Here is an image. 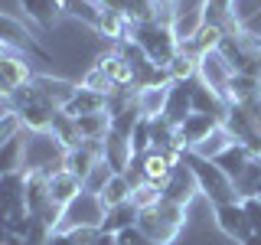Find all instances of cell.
I'll return each instance as SVG.
<instances>
[{"label":"cell","instance_id":"23","mask_svg":"<svg viewBox=\"0 0 261 245\" xmlns=\"http://www.w3.org/2000/svg\"><path fill=\"white\" fill-rule=\"evenodd\" d=\"M222 39H225V30H222V23H206V27H202L199 33H196V36L190 39V43L186 46H179V53H186V56H196V59H199V56H206V53H216L219 46H222Z\"/></svg>","mask_w":261,"mask_h":245},{"label":"cell","instance_id":"50","mask_svg":"<svg viewBox=\"0 0 261 245\" xmlns=\"http://www.w3.org/2000/svg\"><path fill=\"white\" fill-rule=\"evenodd\" d=\"M49 245H79V242L72 239L69 232H53V235H49Z\"/></svg>","mask_w":261,"mask_h":245},{"label":"cell","instance_id":"47","mask_svg":"<svg viewBox=\"0 0 261 245\" xmlns=\"http://www.w3.org/2000/svg\"><path fill=\"white\" fill-rule=\"evenodd\" d=\"M242 206H245V216H248L251 232L261 235V200L258 196H248V200H242Z\"/></svg>","mask_w":261,"mask_h":245},{"label":"cell","instance_id":"13","mask_svg":"<svg viewBox=\"0 0 261 245\" xmlns=\"http://www.w3.org/2000/svg\"><path fill=\"white\" fill-rule=\"evenodd\" d=\"M0 46L13 49V53H23V56L39 53L36 36L30 33V27L20 23L16 16H7V13H0Z\"/></svg>","mask_w":261,"mask_h":245},{"label":"cell","instance_id":"21","mask_svg":"<svg viewBox=\"0 0 261 245\" xmlns=\"http://www.w3.org/2000/svg\"><path fill=\"white\" fill-rule=\"evenodd\" d=\"M190 98H193V111H196V114H212V118L222 121L225 111H228V102H225V98L216 95L212 88H206L199 79L190 82Z\"/></svg>","mask_w":261,"mask_h":245},{"label":"cell","instance_id":"40","mask_svg":"<svg viewBox=\"0 0 261 245\" xmlns=\"http://www.w3.org/2000/svg\"><path fill=\"white\" fill-rule=\"evenodd\" d=\"M255 13H261V0H228L225 4V20L239 23V27L245 20H251Z\"/></svg>","mask_w":261,"mask_h":245},{"label":"cell","instance_id":"29","mask_svg":"<svg viewBox=\"0 0 261 245\" xmlns=\"http://www.w3.org/2000/svg\"><path fill=\"white\" fill-rule=\"evenodd\" d=\"M130 190H134L130 177H127V174H114V177L108 180V186L98 193V203H101L105 209L121 206V203H127V200H130Z\"/></svg>","mask_w":261,"mask_h":245},{"label":"cell","instance_id":"39","mask_svg":"<svg viewBox=\"0 0 261 245\" xmlns=\"http://www.w3.org/2000/svg\"><path fill=\"white\" fill-rule=\"evenodd\" d=\"M261 186V160H251L248 167H245V174L235 180V193H239V200H248V196H255Z\"/></svg>","mask_w":261,"mask_h":245},{"label":"cell","instance_id":"32","mask_svg":"<svg viewBox=\"0 0 261 245\" xmlns=\"http://www.w3.org/2000/svg\"><path fill=\"white\" fill-rule=\"evenodd\" d=\"M59 7H62L65 16H75V20L88 23L92 30L98 27V20H101V13H105V7L98 4V0H59Z\"/></svg>","mask_w":261,"mask_h":245},{"label":"cell","instance_id":"26","mask_svg":"<svg viewBox=\"0 0 261 245\" xmlns=\"http://www.w3.org/2000/svg\"><path fill=\"white\" fill-rule=\"evenodd\" d=\"M65 114L72 118H82V114H98V111H108V95H98V92H88V88L79 85V92L72 95V102L62 108Z\"/></svg>","mask_w":261,"mask_h":245},{"label":"cell","instance_id":"20","mask_svg":"<svg viewBox=\"0 0 261 245\" xmlns=\"http://www.w3.org/2000/svg\"><path fill=\"white\" fill-rule=\"evenodd\" d=\"M16 4H20V10L27 13V20L33 27H39L43 33H49L62 16L59 0H16Z\"/></svg>","mask_w":261,"mask_h":245},{"label":"cell","instance_id":"18","mask_svg":"<svg viewBox=\"0 0 261 245\" xmlns=\"http://www.w3.org/2000/svg\"><path fill=\"white\" fill-rule=\"evenodd\" d=\"M98 69L108 76L118 88H134V79H137V69L130 65L124 56L118 53V49H111V53H105V56H98Z\"/></svg>","mask_w":261,"mask_h":245},{"label":"cell","instance_id":"34","mask_svg":"<svg viewBox=\"0 0 261 245\" xmlns=\"http://www.w3.org/2000/svg\"><path fill=\"white\" fill-rule=\"evenodd\" d=\"M127 16H121L118 10H105L101 13V20H98V27H95V33L101 39H108V43H124V33H127Z\"/></svg>","mask_w":261,"mask_h":245},{"label":"cell","instance_id":"48","mask_svg":"<svg viewBox=\"0 0 261 245\" xmlns=\"http://www.w3.org/2000/svg\"><path fill=\"white\" fill-rule=\"evenodd\" d=\"M239 108H245V114H248V121L255 125V131L261 134V95H258V98H251L248 105H239Z\"/></svg>","mask_w":261,"mask_h":245},{"label":"cell","instance_id":"19","mask_svg":"<svg viewBox=\"0 0 261 245\" xmlns=\"http://www.w3.org/2000/svg\"><path fill=\"white\" fill-rule=\"evenodd\" d=\"M134 167L141 170V177L147 180V183H157V186H167L170 174H173V163L167 160V154H163L160 147H153V151L141 154V157L134 160Z\"/></svg>","mask_w":261,"mask_h":245},{"label":"cell","instance_id":"27","mask_svg":"<svg viewBox=\"0 0 261 245\" xmlns=\"http://www.w3.org/2000/svg\"><path fill=\"white\" fill-rule=\"evenodd\" d=\"M137 219H141V209L134 206V203H121V206H111V209H105V223H101V229L105 232H124V229H130V226H137Z\"/></svg>","mask_w":261,"mask_h":245},{"label":"cell","instance_id":"14","mask_svg":"<svg viewBox=\"0 0 261 245\" xmlns=\"http://www.w3.org/2000/svg\"><path fill=\"white\" fill-rule=\"evenodd\" d=\"M219 125H222V121L219 118H212V114H190V118L183 121V125H179L176 131H173V137L179 144L186 147V151H193V147H199L202 141H206V137L212 134V131H216Z\"/></svg>","mask_w":261,"mask_h":245},{"label":"cell","instance_id":"15","mask_svg":"<svg viewBox=\"0 0 261 245\" xmlns=\"http://www.w3.org/2000/svg\"><path fill=\"white\" fill-rule=\"evenodd\" d=\"M101 160V141H85L79 147H72V151H65V160H62V170H69V174H75L82 183H85V177L92 174V167Z\"/></svg>","mask_w":261,"mask_h":245},{"label":"cell","instance_id":"4","mask_svg":"<svg viewBox=\"0 0 261 245\" xmlns=\"http://www.w3.org/2000/svg\"><path fill=\"white\" fill-rule=\"evenodd\" d=\"M186 163H190L196 183H199V196H206L209 206L239 200V193H235V183L222 174V167H219L216 160H206V157H196V154H190V157H186Z\"/></svg>","mask_w":261,"mask_h":245},{"label":"cell","instance_id":"2","mask_svg":"<svg viewBox=\"0 0 261 245\" xmlns=\"http://www.w3.org/2000/svg\"><path fill=\"white\" fill-rule=\"evenodd\" d=\"M163 10L179 46H186L209 23V0H163Z\"/></svg>","mask_w":261,"mask_h":245},{"label":"cell","instance_id":"1","mask_svg":"<svg viewBox=\"0 0 261 245\" xmlns=\"http://www.w3.org/2000/svg\"><path fill=\"white\" fill-rule=\"evenodd\" d=\"M65 160V147L53 131H39L30 134L23 131V174H56L62 170Z\"/></svg>","mask_w":261,"mask_h":245},{"label":"cell","instance_id":"17","mask_svg":"<svg viewBox=\"0 0 261 245\" xmlns=\"http://www.w3.org/2000/svg\"><path fill=\"white\" fill-rule=\"evenodd\" d=\"M170 85H173V82H170ZM170 85L137 88V92H134V105H137V111H141V118H147V121L163 118V111H167V98H170Z\"/></svg>","mask_w":261,"mask_h":245},{"label":"cell","instance_id":"24","mask_svg":"<svg viewBox=\"0 0 261 245\" xmlns=\"http://www.w3.org/2000/svg\"><path fill=\"white\" fill-rule=\"evenodd\" d=\"M23 196H27L30 216H43L49 206V177L46 174H23Z\"/></svg>","mask_w":261,"mask_h":245},{"label":"cell","instance_id":"36","mask_svg":"<svg viewBox=\"0 0 261 245\" xmlns=\"http://www.w3.org/2000/svg\"><path fill=\"white\" fill-rule=\"evenodd\" d=\"M49 131H53V134L62 141L65 151L85 144V141H82V134H79V128H75V118H72V114H65V111H56L53 114V128H49Z\"/></svg>","mask_w":261,"mask_h":245},{"label":"cell","instance_id":"25","mask_svg":"<svg viewBox=\"0 0 261 245\" xmlns=\"http://www.w3.org/2000/svg\"><path fill=\"white\" fill-rule=\"evenodd\" d=\"M258 95H261V76L258 72H235L232 82H228L225 102L228 105H248Z\"/></svg>","mask_w":261,"mask_h":245},{"label":"cell","instance_id":"42","mask_svg":"<svg viewBox=\"0 0 261 245\" xmlns=\"http://www.w3.org/2000/svg\"><path fill=\"white\" fill-rule=\"evenodd\" d=\"M167 72H170V82H193L196 79V56L179 53L176 59L167 65Z\"/></svg>","mask_w":261,"mask_h":245},{"label":"cell","instance_id":"16","mask_svg":"<svg viewBox=\"0 0 261 245\" xmlns=\"http://www.w3.org/2000/svg\"><path fill=\"white\" fill-rule=\"evenodd\" d=\"M82 193H85V186H82V180L75 174H69V170L49 174V203H53V206L65 209L72 200H79Z\"/></svg>","mask_w":261,"mask_h":245},{"label":"cell","instance_id":"11","mask_svg":"<svg viewBox=\"0 0 261 245\" xmlns=\"http://www.w3.org/2000/svg\"><path fill=\"white\" fill-rule=\"evenodd\" d=\"M196 196H199V183H196V177H193L190 163H179V167H173V174H170L167 186H163V200L190 209Z\"/></svg>","mask_w":261,"mask_h":245},{"label":"cell","instance_id":"22","mask_svg":"<svg viewBox=\"0 0 261 245\" xmlns=\"http://www.w3.org/2000/svg\"><path fill=\"white\" fill-rule=\"evenodd\" d=\"M190 114H193L190 82H173V85H170V98H167V111H163V118H167L173 128H179Z\"/></svg>","mask_w":261,"mask_h":245},{"label":"cell","instance_id":"3","mask_svg":"<svg viewBox=\"0 0 261 245\" xmlns=\"http://www.w3.org/2000/svg\"><path fill=\"white\" fill-rule=\"evenodd\" d=\"M134 39L141 43V49L147 53V59L157 65V69H167V65L179 56V43H176V36H173V30H170L167 20L137 23Z\"/></svg>","mask_w":261,"mask_h":245},{"label":"cell","instance_id":"52","mask_svg":"<svg viewBox=\"0 0 261 245\" xmlns=\"http://www.w3.org/2000/svg\"><path fill=\"white\" fill-rule=\"evenodd\" d=\"M255 196H258V200H261V186H258V193H255Z\"/></svg>","mask_w":261,"mask_h":245},{"label":"cell","instance_id":"28","mask_svg":"<svg viewBox=\"0 0 261 245\" xmlns=\"http://www.w3.org/2000/svg\"><path fill=\"white\" fill-rule=\"evenodd\" d=\"M137 226H141V229H144V235H150V239L157 242V245H173V242H176V235H179L173 226H167V223H163L157 209H150V212H141Z\"/></svg>","mask_w":261,"mask_h":245},{"label":"cell","instance_id":"9","mask_svg":"<svg viewBox=\"0 0 261 245\" xmlns=\"http://www.w3.org/2000/svg\"><path fill=\"white\" fill-rule=\"evenodd\" d=\"M33 92H36V98L46 105V108H53V111H62L65 105L72 102V95L79 92V85L75 82H69V79H59V76H33Z\"/></svg>","mask_w":261,"mask_h":245},{"label":"cell","instance_id":"5","mask_svg":"<svg viewBox=\"0 0 261 245\" xmlns=\"http://www.w3.org/2000/svg\"><path fill=\"white\" fill-rule=\"evenodd\" d=\"M33 82V65H30V56L23 53H13V49L0 46V98L10 105V98L27 88Z\"/></svg>","mask_w":261,"mask_h":245},{"label":"cell","instance_id":"7","mask_svg":"<svg viewBox=\"0 0 261 245\" xmlns=\"http://www.w3.org/2000/svg\"><path fill=\"white\" fill-rule=\"evenodd\" d=\"M232 76H235V69L228 65V59L219 53V49L196 59V79H199L206 88H212L216 95H222V98L228 92V82H232Z\"/></svg>","mask_w":261,"mask_h":245},{"label":"cell","instance_id":"31","mask_svg":"<svg viewBox=\"0 0 261 245\" xmlns=\"http://www.w3.org/2000/svg\"><path fill=\"white\" fill-rule=\"evenodd\" d=\"M216 163L222 167V174H225V177H228V180L235 183V180H239V177L245 174V167L251 163V154L245 151L242 144H232L228 151H222V154L216 157Z\"/></svg>","mask_w":261,"mask_h":245},{"label":"cell","instance_id":"41","mask_svg":"<svg viewBox=\"0 0 261 245\" xmlns=\"http://www.w3.org/2000/svg\"><path fill=\"white\" fill-rule=\"evenodd\" d=\"M79 85H82V88H88V92H98V95H111L114 88H118V85H114V82L105 76L101 69H98V65H92V69H88L85 76H82Z\"/></svg>","mask_w":261,"mask_h":245},{"label":"cell","instance_id":"44","mask_svg":"<svg viewBox=\"0 0 261 245\" xmlns=\"http://www.w3.org/2000/svg\"><path fill=\"white\" fill-rule=\"evenodd\" d=\"M114 177V170L108 167V163H105V160H98L95 163V167H92V174H88L85 177V183H82V186H85V193H101L105 190V186H108V180Z\"/></svg>","mask_w":261,"mask_h":245},{"label":"cell","instance_id":"38","mask_svg":"<svg viewBox=\"0 0 261 245\" xmlns=\"http://www.w3.org/2000/svg\"><path fill=\"white\" fill-rule=\"evenodd\" d=\"M4 174H23V131L0 147V177Z\"/></svg>","mask_w":261,"mask_h":245},{"label":"cell","instance_id":"30","mask_svg":"<svg viewBox=\"0 0 261 245\" xmlns=\"http://www.w3.org/2000/svg\"><path fill=\"white\" fill-rule=\"evenodd\" d=\"M53 108H46L43 102H33V105H23L20 108V121H23V131L30 134H39V131H49L53 128Z\"/></svg>","mask_w":261,"mask_h":245},{"label":"cell","instance_id":"37","mask_svg":"<svg viewBox=\"0 0 261 245\" xmlns=\"http://www.w3.org/2000/svg\"><path fill=\"white\" fill-rule=\"evenodd\" d=\"M130 203H134L141 212H150V209H157L160 203H163V186L157 183H147V180H137L134 183V190H130Z\"/></svg>","mask_w":261,"mask_h":245},{"label":"cell","instance_id":"46","mask_svg":"<svg viewBox=\"0 0 261 245\" xmlns=\"http://www.w3.org/2000/svg\"><path fill=\"white\" fill-rule=\"evenodd\" d=\"M118 245H157L150 235H144L141 226H130L124 232H118Z\"/></svg>","mask_w":261,"mask_h":245},{"label":"cell","instance_id":"33","mask_svg":"<svg viewBox=\"0 0 261 245\" xmlns=\"http://www.w3.org/2000/svg\"><path fill=\"white\" fill-rule=\"evenodd\" d=\"M75 128H79L82 141H105V134L111 131V114L108 111L82 114V118H75Z\"/></svg>","mask_w":261,"mask_h":245},{"label":"cell","instance_id":"6","mask_svg":"<svg viewBox=\"0 0 261 245\" xmlns=\"http://www.w3.org/2000/svg\"><path fill=\"white\" fill-rule=\"evenodd\" d=\"M105 223V206L98 203L95 193H82L62 209V223L56 232H69V229H101Z\"/></svg>","mask_w":261,"mask_h":245},{"label":"cell","instance_id":"49","mask_svg":"<svg viewBox=\"0 0 261 245\" xmlns=\"http://www.w3.org/2000/svg\"><path fill=\"white\" fill-rule=\"evenodd\" d=\"M92 245H118V235H114V232H105V229H98L95 239H92Z\"/></svg>","mask_w":261,"mask_h":245},{"label":"cell","instance_id":"12","mask_svg":"<svg viewBox=\"0 0 261 245\" xmlns=\"http://www.w3.org/2000/svg\"><path fill=\"white\" fill-rule=\"evenodd\" d=\"M101 160L108 163L114 174H130V167H134V147H130V137L118 134V131H108L101 141Z\"/></svg>","mask_w":261,"mask_h":245},{"label":"cell","instance_id":"51","mask_svg":"<svg viewBox=\"0 0 261 245\" xmlns=\"http://www.w3.org/2000/svg\"><path fill=\"white\" fill-rule=\"evenodd\" d=\"M239 245H261V235H258V232H251V235H248V239H242Z\"/></svg>","mask_w":261,"mask_h":245},{"label":"cell","instance_id":"35","mask_svg":"<svg viewBox=\"0 0 261 245\" xmlns=\"http://www.w3.org/2000/svg\"><path fill=\"white\" fill-rule=\"evenodd\" d=\"M232 144H235V137L228 134V131H225L222 125H219V128H216V131H212V134L206 137V141H202L199 147H193L190 154H196V157H206V160H216L219 154H222V151H228Z\"/></svg>","mask_w":261,"mask_h":245},{"label":"cell","instance_id":"45","mask_svg":"<svg viewBox=\"0 0 261 245\" xmlns=\"http://www.w3.org/2000/svg\"><path fill=\"white\" fill-rule=\"evenodd\" d=\"M23 131V121H20V111H7V114H0V147H4L7 141H13L16 134Z\"/></svg>","mask_w":261,"mask_h":245},{"label":"cell","instance_id":"43","mask_svg":"<svg viewBox=\"0 0 261 245\" xmlns=\"http://www.w3.org/2000/svg\"><path fill=\"white\" fill-rule=\"evenodd\" d=\"M130 147H134V157H141V154L153 151V134H150V121L141 118L130 131Z\"/></svg>","mask_w":261,"mask_h":245},{"label":"cell","instance_id":"8","mask_svg":"<svg viewBox=\"0 0 261 245\" xmlns=\"http://www.w3.org/2000/svg\"><path fill=\"white\" fill-rule=\"evenodd\" d=\"M212 223L216 229L232 242H242L251 235V226H248V216H245V206L242 200H232V203H216L212 206Z\"/></svg>","mask_w":261,"mask_h":245},{"label":"cell","instance_id":"10","mask_svg":"<svg viewBox=\"0 0 261 245\" xmlns=\"http://www.w3.org/2000/svg\"><path fill=\"white\" fill-rule=\"evenodd\" d=\"M30 216L27 196H23V174H4L0 177V223Z\"/></svg>","mask_w":261,"mask_h":245}]
</instances>
